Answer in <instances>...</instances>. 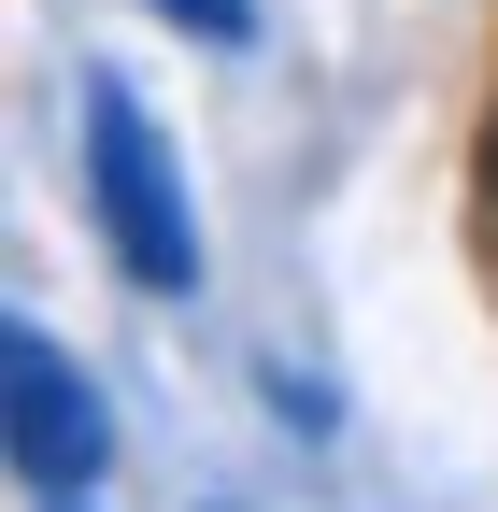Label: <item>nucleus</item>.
<instances>
[{
    "mask_svg": "<svg viewBox=\"0 0 498 512\" xmlns=\"http://www.w3.org/2000/svg\"><path fill=\"white\" fill-rule=\"evenodd\" d=\"M86 214H100L114 271H129L143 299H185V285H200V228H185V171H171L157 114H143L129 86H114V72H86Z\"/></svg>",
    "mask_w": 498,
    "mask_h": 512,
    "instance_id": "f257e3e1",
    "label": "nucleus"
},
{
    "mask_svg": "<svg viewBox=\"0 0 498 512\" xmlns=\"http://www.w3.org/2000/svg\"><path fill=\"white\" fill-rule=\"evenodd\" d=\"M0 427H15V470L29 498H86L114 470V427H100V384L57 356L43 313H0Z\"/></svg>",
    "mask_w": 498,
    "mask_h": 512,
    "instance_id": "f03ea898",
    "label": "nucleus"
},
{
    "mask_svg": "<svg viewBox=\"0 0 498 512\" xmlns=\"http://www.w3.org/2000/svg\"><path fill=\"white\" fill-rule=\"evenodd\" d=\"M157 15H185V29H214V43H257V15H242V0H157Z\"/></svg>",
    "mask_w": 498,
    "mask_h": 512,
    "instance_id": "7ed1b4c3",
    "label": "nucleus"
},
{
    "mask_svg": "<svg viewBox=\"0 0 498 512\" xmlns=\"http://www.w3.org/2000/svg\"><path fill=\"white\" fill-rule=\"evenodd\" d=\"M484 214H498V114H484Z\"/></svg>",
    "mask_w": 498,
    "mask_h": 512,
    "instance_id": "20e7f679",
    "label": "nucleus"
},
{
    "mask_svg": "<svg viewBox=\"0 0 498 512\" xmlns=\"http://www.w3.org/2000/svg\"><path fill=\"white\" fill-rule=\"evenodd\" d=\"M43 512H86V498H43Z\"/></svg>",
    "mask_w": 498,
    "mask_h": 512,
    "instance_id": "39448f33",
    "label": "nucleus"
}]
</instances>
